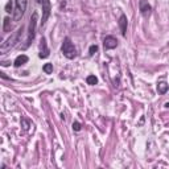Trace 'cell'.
<instances>
[{
    "mask_svg": "<svg viewBox=\"0 0 169 169\" xmlns=\"http://www.w3.org/2000/svg\"><path fill=\"white\" fill-rule=\"evenodd\" d=\"M42 20H41V25H44L46 22V20L50 16V11H52V6H50L49 0H42Z\"/></svg>",
    "mask_w": 169,
    "mask_h": 169,
    "instance_id": "5",
    "label": "cell"
},
{
    "mask_svg": "<svg viewBox=\"0 0 169 169\" xmlns=\"http://www.w3.org/2000/svg\"><path fill=\"white\" fill-rule=\"evenodd\" d=\"M49 55V49L46 46V40L42 39L41 40V52H40V58H46Z\"/></svg>",
    "mask_w": 169,
    "mask_h": 169,
    "instance_id": "9",
    "label": "cell"
},
{
    "mask_svg": "<svg viewBox=\"0 0 169 169\" xmlns=\"http://www.w3.org/2000/svg\"><path fill=\"white\" fill-rule=\"evenodd\" d=\"M165 107H166V108H169V102H168V103H165Z\"/></svg>",
    "mask_w": 169,
    "mask_h": 169,
    "instance_id": "21",
    "label": "cell"
},
{
    "mask_svg": "<svg viewBox=\"0 0 169 169\" xmlns=\"http://www.w3.org/2000/svg\"><path fill=\"white\" fill-rule=\"evenodd\" d=\"M28 60H29V58H28L27 55H25V54H21V55H19V57H17V58L15 60L13 65H15V66H16V67H20V66H21V65L27 64V62H28Z\"/></svg>",
    "mask_w": 169,
    "mask_h": 169,
    "instance_id": "10",
    "label": "cell"
},
{
    "mask_svg": "<svg viewBox=\"0 0 169 169\" xmlns=\"http://www.w3.org/2000/svg\"><path fill=\"white\" fill-rule=\"evenodd\" d=\"M168 89H169V85L166 82H160L157 85V91H158V94H165L166 91H168Z\"/></svg>",
    "mask_w": 169,
    "mask_h": 169,
    "instance_id": "11",
    "label": "cell"
},
{
    "mask_svg": "<svg viewBox=\"0 0 169 169\" xmlns=\"http://www.w3.org/2000/svg\"><path fill=\"white\" fill-rule=\"evenodd\" d=\"M6 12H7V13H11V12H13V11H12V0H9L8 3H7V6H6Z\"/></svg>",
    "mask_w": 169,
    "mask_h": 169,
    "instance_id": "17",
    "label": "cell"
},
{
    "mask_svg": "<svg viewBox=\"0 0 169 169\" xmlns=\"http://www.w3.org/2000/svg\"><path fill=\"white\" fill-rule=\"evenodd\" d=\"M45 74H52L53 73V64H45L44 67H42Z\"/></svg>",
    "mask_w": 169,
    "mask_h": 169,
    "instance_id": "14",
    "label": "cell"
},
{
    "mask_svg": "<svg viewBox=\"0 0 169 169\" xmlns=\"http://www.w3.org/2000/svg\"><path fill=\"white\" fill-rule=\"evenodd\" d=\"M139 9H140L143 16H149L151 11H152V7L148 3V0H140L139 1Z\"/></svg>",
    "mask_w": 169,
    "mask_h": 169,
    "instance_id": "6",
    "label": "cell"
},
{
    "mask_svg": "<svg viewBox=\"0 0 169 169\" xmlns=\"http://www.w3.org/2000/svg\"><path fill=\"white\" fill-rule=\"evenodd\" d=\"M0 75H1V78H4V79H9V78L6 75V73H0Z\"/></svg>",
    "mask_w": 169,
    "mask_h": 169,
    "instance_id": "19",
    "label": "cell"
},
{
    "mask_svg": "<svg viewBox=\"0 0 169 169\" xmlns=\"http://www.w3.org/2000/svg\"><path fill=\"white\" fill-rule=\"evenodd\" d=\"M103 46L104 49H115L118 46V40L114 36H106L103 40Z\"/></svg>",
    "mask_w": 169,
    "mask_h": 169,
    "instance_id": "7",
    "label": "cell"
},
{
    "mask_svg": "<svg viewBox=\"0 0 169 169\" xmlns=\"http://www.w3.org/2000/svg\"><path fill=\"white\" fill-rule=\"evenodd\" d=\"M28 0H15V8H13V21H20L27 11Z\"/></svg>",
    "mask_w": 169,
    "mask_h": 169,
    "instance_id": "3",
    "label": "cell"
},
{
    "mask_svg": "<svg viewBox=\"0 0 169 169\" xmlns=\"http://www.w3.org/2000/svg\"><path fill=\"white\" fill-rule=\"evenodd\" d=\"M119 28L122 32V36L126 37V34H127V16L126 15H122L119 17Z\"/></svg>",
    "mask_w": 169,
    "mask_h": 169,
    "instance_id": "8",
    "label": "cell"
},
{
    "mask_svg": "<svg viewBox=\"0 0 169 169\" xmlns=\"http://www.w3.org/2000/svg\"><path fill=\"white\" fill-rule=\"evenodd\" d=\"M73 130L74 131H81V123H78V122H74L73 123Z\"/></svg>",
    "mask_w": 169,
    "mask_h": 169,
    "instance_id": "18",
    "label": "cell"
},
{
    "mask_svg": "<svg viewBox=\"0 0 169 169\" xmlns=\"http://www.w3.org/2000/svg\"><path fill=\"white\" fill-rule=\"evenodd\" d=\"M61 52H62V54L69 60H73L77 57V49H75L74 44L72 42V40H70L69 37H66V39L64 40V42H62Z\"/></svg>",
    "mask_w": 169,
    "mask_h": 169,
    "instance_id": "2",
    "label": "cell"
},
{
    "mask_svg": "<svg viewBox=\"0 0 169 169\" xmlns=\"http://www.w3.org/2000/svg\"><path fill=\"white\" fill-rule=\"evenodd\" d=\"M9 19L8 17H6V19H4V27H3V31L4 32H8V29H9Z\"/></svg>",
    "mask_w": 169,
    "mask_h": 169,
    "instance_id": "16",
    "label": "cell"
},
{
    "mask_svg": "<svg viewBox=\"0 0 169 169\" xmlns=\"http://www.w3.org/2000/svg\"><path fill=\"white\" fill-rule=\"evenodd\" d=\"M37 21H39V13L33 12V15L31 16V21H29V29H28V39H27V44L24 48H28L32 44V41L34 40L36 36V28H37Z\"/></svg>",
    "mask_w": 169,
    "mask_h": 169,
    "instance_id": "1",
    "label": "cell"
},
{
    "mask_svg": "<svg viewBox=\"0 0 169 169\" xmlns=\"http://www.w3.org/2000/svg\"><path fill=\"white\" fill-rule=\"evenodd\" d=\"M36 1H37L39 4H41V3H42V0H36Z\"/></svg>",
    "mask_w": 169,
    "mask_h": 169,
    "instance_id": "20",
    "label": "cell"
},
{
    "mask_svg": "<svg viewBox=\"0 0 169 169\" xmlns=\"http://www.w3.org/2000/svg\"><path fill=\"white\" fill-rule=\"evenodd\" d=\"M95 52H98V46H97V45H91V46H90V49H89V54L90 55H94Z\"/></svg>",
    "mask_w": 169,
    "mask_h": 169,
    "instance_id": "15",
    "label": "cell"
},
{
    "mask_svg": "<svg viewBox=\"0 0 169 169\" xmlns=\"http://www.w3.org/2000/svg\"><path fill=\"white\" fill-rule=\"evenodd\" d=\"M86 82H87V85H91V86H94V85H97V83H98V78L95 77V75H89V77H87V79H86Z\"/></svg>",
    "mask_w": 169,
    "mask_h": 169,
    "instance_id": "13",
    "label": "cell"
},
{
    "mask_svg": "<svg viewBox=\"0 0 169 169\" xmlns=\"http://www.w3.org/2000/svg\"><path fill=\"white\" fill-rule=\"evenodd\" d=\"M31 126H32V123H31V120L28 119V118H21V127H22V130L24 131H28L29 128H31Z\"/></svg>",
    "mask_w": 169,
    "mask_h": 169,
    "instance_id": "12",
    "label": "cell"
},
{
    "mask_svg": "<svg viewBox=\"0 0 169 169\" xmlns=\"http://www.w3.org/2000/svg\"><path fill=\"white\" fill-rule=\"evenodd\" d=\"M21 33H22V27L20 28V29H17V32L13 34V36H11L8 40H6V41L1 44V46H0V52H1V53H6L7 50H9L11 48H13L15 45L19 42Z\"/></svg>",
    "mask_w": 169,
    "mask_h": 169,
    "instance_id": "4",
    "label": "cell"
}]
</instances>
